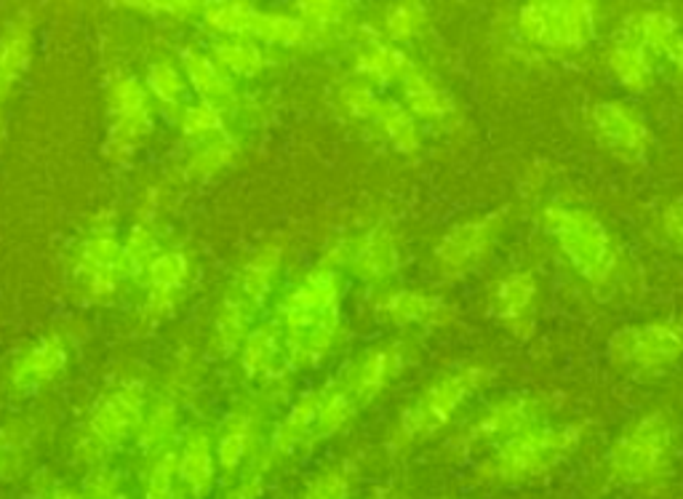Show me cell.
<instances>
[{
  "mask_svg": "<svg viewBox=\"0 0 683 499\" xmlns=\"http://www.w3.org/2000/svg\"><path fill=\"white\" fill-rule=\"evenodd\" d=\"M65 366H67L65 343H62L59 334H48V337L35 343L14 364V369H11V384H14L17 390L30 393V390L43 388V384H48L52 379L59 377L62 371H65Z\"/></svg>",
  "mask_w": 683,
  "mask_h": 499,
  "instance_id": "19",
  "label": "cell"
},
{
  "mask_svg": "<svg viewBox=\"0 0 683 499\" xmlns=\"http://www.w3.org/2000/svg\"><path fill=\"white\" fill-rule=\"evenodd\" d=\"M491 377L495 371L486 366H459L433 379L398 420L393 427V446H411L438 433L486 382H491Z\"/></svg>",
  "mask_w": 683,
  "mask_h": 499,
  "instance_id": "2",
  "label": "cell"
},
{
  "mask_svg": "<svg viewBox=\"0 0 683 499\" xmlns=\"http://www.w3.org/2000/svg\"><path fill=\"white\" fill-rule=\"evenodd\" d=\"M318 406H321V393H307L294 403L286 420L278 425L273 435V454H291L302 441H307L315 433V422H318Z\"/></svg>",
  "mask_w": 683,
  "mask_h": 499,
  "instance_id": "26",
  "label": "cell"
},
{
  "mask_svg": "<svg viewBox=\"0 0 683 499\" xmlns=\"http://www.w3.org/2000/svg\"><path fill=\"white\" fill-rule=\"evenodd\" d=\"M278 268H281V249L278 246H264L243 264V270H240L236 281H232L230 292L225 296L243 307L246 313L254 315L264 305V300H268L270 289H273Z\"/></svg>",
  "mask_w": 683,
  "mask_h": 499,
  "instance_id": "18",
  "label": "cell"
},
{
  "mask_svg": "<svg viewBox=\"0 0 683 499\" xmlns=\"http://www.w3.org/2000/svg\"><path fill=\"white\" fill-rule=\"evenodd\" d=\"M609 356L617 369L654 375L683 358V321H651L630 326L609 339Z\"/></svg>",
  "mask_w": 683,
  "mask_h": 499,
  "instance_id": "3",
  "label": "cell"
},
{
  "mask_svg": "<svg viewBox=\"0 0 683 499\" xmlns=\"http://www.w3.org/2000/svg\"><path fill=\"white\" fill-rule=\"evenodd\" d=\"M189 262L182 251H161L148 270V311L163 318L176 307L187 283Z\"/></svg>",
  "mask_w": 683,
  "mask_h": 499,
  "instance_id": "20",
  "label": "cell"
},
{
  "mask_svg": "<svg viewBox=\"0 0 683 499\" xmlns=\"http://www.w3.org/2000/svg\"><path fill=\"white\" fill-rule=\"evenodd\" d=\"M182 129H185L187 137H198V139H212L223 134V110L208 102H200L195 107H189L185 112V121H182Z\"/></svg>",
  "mask_w": 683,
  "mask_h": 499,
  "instance_id": "40",
  "label": "cell"
},
{
  "mask_svg": "<svg viewBox=\"0 0 683 499\" xmlns=\"http://www.w3.org/2000/svg\"><path fill=\"white\" fill-rule=\"evenodd\" d=\"M542 225L561 254L593 286L611 281L619 268V246L596 214L574 206H548Z\"/></svg>",
  "mask_w": 683,
  "mask_h": 499,
  "instance_id": "1",
  "label": "cell"
},
{
  "mask_svg": "<svg viewBox=\"0 0 683 499\" xmlns=\"http://www.w3.org/2000/svg\"><path fill=\"white\" fill-rule=\"evenodd\" d=\"M347 491H350V478H347V473L326 470L324 476H318L307 486L305 497L302 499H347Z\"/></svg>",
  "mask_w": 683,
  "mask_h": 499,
  "instance_id": "43",
  "label": "cell"
},
{
  "mask_svg": "<svg viewBox=\"0 0 683 499\" xmlns=\"http://www.w3.org/2000/svg\"><path fill=\"white\" fill-rule=\"evenodd\" d=\"M379 499H382V497H379Z\"/></svg>",
  "mask_w": 683,
  "mask_h": 499,
  "instance_id": "49",
  "label": "cell"
},
{
  "mask_svg": "<svg viewBox=\"0 0 683 499\" xmlns=\"http://www.w3.org/2000/svg\"><path fill=\"white\" fill-rule=\"evenodd\" d=\"M180 478L195 497L206 495L214 478V448L204 431H193L180 454Z\"/></svg>",
  "mask_w": 683,
  "mask_h": 499,
  "instance_id": "25",
  "label": "cell"
},
{
  "mask_svg": "<svg viewBox=\"0 0 683 499\" xmlns=\"http://www.w3.org/2000/svg\"><path fill=\"white\" fill-rule=\"evenodd\" d=\"M254 497H257V484H246L232 499H254Z\"/></svg>",
  "mask_w": 683,
  "mask_h": 499,
  "instance_id": "47",
  "label": "cell"
},
{
  "mask_svg": "<svg viewBox=\"0 0 683 499\" xmlns=\"http://www.w3.org/2000/svg\"><path fill=\"white\" fill-rule=\"evenodd\" d=\"M78 281L91 296H107L118 289V278L123 270V243H118L116 230L110 225H97L91 236L80 243L78 251Z\"/></svg>",
  "mask_w": 683,
  "mask_h": 499,
  "instance_id": "11",
  "label": "cell"
},
{
  "mask_svg": "<svg viewBox=\"0 0 683 499\" xmlns=\"http://www.w3.org/2000/svg\"><path fill=\"white\" fill-rule=\"evenodd\" d=\"M377 313L398 326H444L454 315L452 307L444 300H438V296L409 292V289L384 294L377 302Z\"/></svg>",
  "mask_w": 683,
  "mask_h": 499,
  "instance_id": "17",
  "label": "cell"
},
{
  "mask_svg": "<svg viewBox=\"0 0 683 499\" xmlns=\"http://www.w3.org/2000/svg\"><path fill=\"white\" fill-rule=\"evenodd\" d=\"M665 56L670 59V65L675 67V73H679V78L683 80V35L679 33L673 37V43L668 46Z\"/></svg>",
  "mask_w": 683,
  "mask_h": 499,
  "instance_id": "46",
  "label": "cell"
},
{
  "mask_svg": "<svg viewBox=\"0 0 683 499\" xmlns=\"http://www.w3.org/2000/svg\"><path fill=\"white\" fill-rule=\"evenodd\" d=\"M559 398L545 393H518L508 395L502 401L491 403L484 414L467 431V441H510L518 433L531 431V427L542 425L545 416L553 412Z\"/></svg>",
  "mask_w": 683,
  "mask_h": 499,
  "instance_id": "9",
  "label": "cell"
},
{
  "mask_svg": "<svg viewBox=\"0 0 683 499\" xmlns=\"http://www.w3.org/2000/svg\"><path fill=\"white\" fill-rule=\"evenodd\" d=\"M427 28V9L420 3H401L388 9L384 14V33H388L390 43L411 41Z\"/></svg>",
  "mask_w": 683,
  "mask_h": 499,
  "instance_id": "37",
  "label": "cell"
},
{
  "mask_svg": "<svg viewBox=\"0 0 683 499\" xmlns=\"http://www.w3.org/2000/svg\"><path fill=\"white\" fill-rule=\"evenodd\" d=\"M590 121L600 142L625 161H643V155L649 153L651 131L636 107L617 102V99L600 102L593 107Z\"/></svg>",
  "mask_w": 683,
  "mask_h": 499,
  "instance_id": "10",
  "label": "cell"
},
{
  "mask_svg": "<svg viewBox=\"0 0 683 499\" xmlns=\"http://www.w3.org/2000/svg\"><path fill=\"white\" fill-rule=\"evenodd\" d=\"M148 88L161 102L176 105L182 99V91H185V78H182L180 67L174 62L161 59L153 62L148 69Z\"/></svg>",
  "mask_w": 683,
  "mask_h": 499,
  "instance_id": "38",
  "label": "cell"
},
{
  "mask_svg": "<svg viewBox=\"0 0 683 499\" xmlns=\"http://www.w3.org/2000/svg\"><path fill=\"white\" fill-rule=\"evenodd\" d=\"M577 425H536L505 441L495 457V473L505 478H521L540 473L566 457L579 441Z\"/></svg>",
  "mask_w": 683,
  "mask_h": 499,
  "instance_id": "6",
  "label": "cell"
},
{
  "mask_svg": "<svg viewBox=\"0 0 683 499\" xmlns=\"http://www.w3.org/2000/svg\"><path fill=\"white\" fill-rule=\"evenodd\" d=\"M534 307H536V278L527 270L505 275L491 294V311L502 326L516 337H529L534 332Z\"/></svg>",
  "mask_w": 683,
  "mask_h": 499,
  "instance_id": "15",
  "label": "cell"
},
{
  "mask_svg": "<svg viewBox=\"0 0 683 499\" xmlns=\"http://www.w3.org/2000/svg\"><path fill=\"white\" fill-rule=\"evenodd\" d=\"M158 254H161V249H158L155 236L150 232V227L137 225L123 243L126 275H148L150 264H153V259Z\"/></svg>",
  "mask_w": 683,
  "mask_h": 499,
  "instance_id": "36",
  "label": "cell"
},
{
  "mask_svg": "<svg viewBox=\"0 0 683 499\" xmlns=\"http://www.w3.org/2000/svg\"><path fill=\"white\" fill-rule=\"evenodd\" d=\"M144 422V384L126 382L94 409L88 433L97 444L116 446L137 433Z\"/></svg>",
  "mask_w": 683,
  "mask_h": 499,
  "instance_id": "13",
  "label": "cell"
},
{
  "mask_svg": "<svg viewBox=\"0 0 683 499\" xmlns=\"http://www.w3.org/2000/svg\"><path fill=\"white\" fill-rule=\"evenodd\" d=\"M403 86V99H406V110L414 118L422 121H446L454 116V99L448 97L446 88H441L430 78L427 73H422L420 67H414L406 78L401 80Z\"/></svg>",
  "mask_w": 683,
  "mask_h": 499,
  "instance_id": "21",
  "label": "cell"
},
{
  "mask_svg": "<svg viewBox=\"0 0 683 499\" xmlns=\"http://www.w3.org/2000/svg\"><path fill=\"white\" fill-rule=\"evenodd\" d=\"M347 264L360 281H388L390 275L398 273V264H401L395 236L388 227H371L366 236L356 238L353 246H347Z\"/></svg>",
  "mask_w": 683,
  "mask_h": 499,
  "instance_id": "16",
  "label": "cell"
},
{
  "mask_svg": "<svg viewBox=\"0 0 683 499\" xmlns=\"http://www.w3.org/2000/svg\"><path fill=\"white\" fill-rule=\"evenodd\" d=\"M375 123L382 129V134L393 142L398 153H416L420 150V131H416L414 116L403 105L393 102V99H382Z\"/></svg>",
  "mask_w": 683,
  "mask_h": 499,
  "instance_id": "28",
  "label": "cell"
},
{
  "mask_svg": "<svg viewBox=\"0 0 683 499\" xmlns=\"http://www.w3.org/2000/svg\"><path fill=\"white\" fill-rule=\"evenodd\" d=\"M278 350H281V339H278L275 326H262L249 332L243 347H240V366L249 377L268 375L273 369Z\"/></svg>",
  "mask_w": 683,
  "mask_h": 499,
  "instance_id": "32",
  "label": "cell"
},
{
  "mask_svg": "<svg viewBox=\"0 0 683 499\" xmlns=\"http://www.w3.org/2000/svg\"><path fill=\"white\" fill-rule=\"evenodd\" d=\"M651 54L641 41L625 33L617 37V43L609 52V67L615 73V78L630 91H647L654 78V62Z\"/></svg>",
  "mask_w": 683,
  "mask_h": 499,
  "instance_id": "23",
  "label": "cell"
},
{
  "mask_svg": "<svg viewBox=\"0 0 683 499\" xmlns=\"http://www.w3.org/2000/svg\"><path fill=\"white\" fill-rule=\"evenodd\" d=\"M180 459L174 452H166L153 467L148 481V499H174V478L180 476Z\"/></svg>",
  "mask_w": 683,
  "mask_h": 499,
  "instance_id": "42",
  "label": "cell"
},
{
  "mask_svg": "<svg viewBox=\"0 0 683 499\" xmlns=\"http://www.w3.org/2000/svg\"><path fill=\"white\" fill-rule=\"evenodd\" d=\"M358 412L356 398L347 393L342 384H328V390L321 393V406H318V422H315V435L324 438V435L337 433L342 425H347L353 414Z\"/></svg>",
  "mask_w": 683,
  "mask_h": 499,
  "instance_id": "33",
  "label": "cell"
},
{
  "mask_svg": "<svg viewBox=\"0 0 683 499\" xmlns=\"http://www.w3.org/2000/svg\"><path fill=\"white\" fill-rule=\"evenodd\" d=\"M182 69H185L189 86L204 97V102L225 110L236 99V88H232L230 75L225 73L212 56L200 52H185L182 54Z\"/></svg>",
  "mask_w": 683,
  "mask_h": 499,
  "instance_id": "22",
  "label": "cell"
},
{
  "mask_svg": "<svg viewBox=\"0 0 683 499\" xmlns=\"http://www.w3.org/2000/svg\"><path fill=\"white\" fill-rule=\"evenodd\" d=\"M278 324L286 328V339L339 324V275L328 268L307 273L278 305Z\"/></svg>",
  "mask_w": 683,
  "mask_h": 499,
  "instance_id": "5",
  "label": "cell"
},
{
  "mask_svg": "<svg viewBox=\"0 0 683 499\" xmlns=\"http://www.w3.org/2000/svg\"><path fill=\"white\" fill-rule=\"evenodd\" d=\"M310 35V24L300 17L289 14H264L257 11L254 24H251L249 37H259L268 43H281V46H300Z\"/></svg>",
  "mask_w": 683,
  "mask_h": 499,
  "instance_id": "31",
  "label": "cell"
},
{
  "mask_svg": "<svg viewBox=\"0 0 683 499\" xmlns=\"http://www.w3.org/2000/svg\"><path fill=\"white\" fill-rule=\"evenodd\" d=\"M236 153H238L236 139H230V137H225V134L206 139V142L200 144L198 150H195L193 158H189L187 174L189 176H200V180H204V176L217 174L219 169H225L227 163H230L232 158H236Z\"/></svg>",
  "mask_w": 683,
  "mask_h": 499,
  "instance_id": "34",
  "label": "cell"
},
{
  "mask_svg": "<svg viewBox=\"0 0 683 499\" xmlns=\"http://www.w3.org/2000/svg\"><path fill=\"white\" fill-rule=\"evenodd\" d=\"M662 227H665L670 241L679 243L683 249V204H673L665 208V214H662Z\"/></svg>",
  "mask_w": 683,
  "mask_h": 499,
  "instance_id": "45",
  "label": "cell"
},
{
  "mask_svg": "<svg viewBox=\"0 0 683 499\" xmlns=\"http://www.w3.org/2000/svg\"><path fill=\"white\" fill-rule=\"evenodd\" d=\"M33 52V30L28 22H17L0 37V99L14 88Z\"/></svg>",
  "mask_w": 683,
  "mask_h": 499,
  "instance_id": "27",
  "label": "cell"
},
{
  "mask_svg": "<svg viewBox=\"0 0 683 499\" xmlns=\"http://www.w3.org/2000/svg\"><path fill=\"white\" fill-rule=\"evenodd\" d=\"M249 438H251V420L249 414H238L227 422L223 438L217 444V459L225 470H238V465L246 459L249 452Z\"/></svg>",
  "mask_w": 683,
  "mask_h": 499,
  "instance_id": "35",
  "label": "cell"
},
{
  "mask_svg": "<svg viewBox=\"0 0 683 499\" xmlns=\"http://www.w3.org/2000/svg\"><path fill=\"white\" fill-rule=\"evenodd\" d=\"M625 33L641 41L651 54L665 56L673 37L679 35V22L668 11H643L625 28Z\"/></svg>",
  "mask_w": 683,
  "mask_h": 499,
  "instance_id": "29",
  "label": "cell"
},
{
  "mask_svg": "<svg viewBox=\"0 0 683 499\" xmlns=\"http://www.w3.org/2000/svg\"><path fill=\"white\" fill-rule=\"evenodd\" d=\"M414 67V62H411L406 52H401L395 43L371 41L366 43L364 52L358 54V73L371 78L375 84H395V80L401 84Z\"/></svg>",
  "mask_w": 683,
  "mask_h": 499,
  "instance_id": "24",
  "label": "cell"
},
{
  "mask_svg": "<svg viewBox=\"0 0 683 499\" xmlns=\"http://www.w3.org/2000/svg\"><path fill=\"white\" fill-rule=\"evenodd\" d=\"M56 499H78V497H73V495H59Z\"/></svg>",
  "mask_w": 683,
  "mask_h": 499,
  "instance_id": "48",
  "label": "cell"
},
{
  "mask_svg": "<svg viewBox=\"0 0 683 499\" xmlns=\"http://www.w3.org/2000/svg\"><path fill=\"white\" fill-rule=\"evenodd\" d=\"M670 446H673V425H670L668 414L654 412L638 420L617 441L615 452H611V463H615L617 476L641 481V478L654 476L665 465Z\"/></svg>",
  "mask_w": 683,
  "mask_h": 499,
  "instance_id": "8",
  "label": "cell"
},
{
  "mask_svg": "<svg viewBox=\"0 0 683 499\" xmlns=\"http://www.w3.org/2000/svg\"><path fill=\"white\" fill-rule=\"evenodd\" d=\"M214 62L225 69L227 75H257L264 67V54L251 37H230L214 46Z\"/></svg>",
  "mask_w": 683,
  "mask_h": 499,
  "instance_id": "30",
  "label": "cell"
},
{
  "mask_svg": "<svg viewBox=\"0 0 683 499\" xmlns=\"http://www.w3.org/2000/svg\"><path fill=\"white\" fill-rule=\"evenodd\" d=\"M339 102L347 110V116L375 123L379 107H382V97H377L369 86H345L339 94Z\"/></svg>",
  "mask_w": 683,
  "mask_h": 499,
  "instance_id": "41",
  "label": "cell"
},
{
  "mask_svg": "<svg viewBox=\"0 0 683 499\" xmlns=\"http://www.w3.org/2000/svg\"><path fill=\"white\" fill-rule=\"evenodd\" d=\"M176 425V403L169 401V398H161L155 403L153 412L144 416L142 427H139V435H142L144 446H158L169 438L171 431Z\"/></svg>",
  "mask_w": 683,
  "mask_h": 499,
  "instance_id": "39",
  "label": "cell"
},
{
  "mask_svg": "<svg viewBox=\"0 0 683 499\" xmlns=\"http://www.w3.org/2000/svg\"><path fill=\"white\" fill-rule=\"evenodd\" d=\"M110 112H112V148L131 150L150 131V97L148 88L137 78L126 75L118 78L110 88Z\"/></svg>",
  "mask_w": 683,
  "mask_h": 499,
  "instance_id": "14",
  "label": "cell"
},
{
  "mask_svg": "<svg viewBox=\"0 0 683 499\" xmlns=\"http://www.w3.org/2000/svg\"><path fill=\"white\" fill-rule=\"evenodd\" d=\"M518 28L536 46L585 48L596 33V9L590 3H529L518 11Z\"/></svg>",
  "mask_w": 683,
  "mask_h": 499,
  "instance_id": "4",
  "label": "cell"
},
{
  "mask_svg": "<svg viewBox=\"0 0 683 499\" xmlns=\"http://www.w3.org/2000/svg\"><path fill=\"white\" fill-rule=\"evenodd\" d=\"M502 227V211L484 214V217L467 219V223L452 227L441 238V243L435 246V268H438V273L454 281V278H462L470 270H476L497 246Z\"/></svg>",
  "mask_w": 683,
  "mask_h": 499,
  "instance_id": "7",
  "label": "cell"
},
{
  "mask_svg": "<svg viewBox=\"0 0 683 499\" xmlns=\"http://www.w3.org/2000/svg\"><path fill=\"white\" fill-rule=\"evenodd\" d=\"M409 347L403 343H390L375 350L364 352L356 364L347 366L345 377L339 379L342 388L356 398L358 406L375 401L393 379L406 369Z\"/></svg>",
  "mask_w": 683,
  "mask_h": 499,
  "instance_id": "12",
  "label": "cell"
},
{
  "mask_svg": "<svg viewBox=\"0 0 683 499\" xmlns=\"http://www.w3.org/2000/svg\"><path fill=\"white\" fill-rule=\"evenodd\" d=\"M350 14V9L342 3H310L300 6V19H305L313 28H328V24H339L342 19Z\"/></svg>",
  "mask_w": 683,
  "mask_h": 499,
  "instance_id": "44",
  "label": "cell"
}]
</instances>
